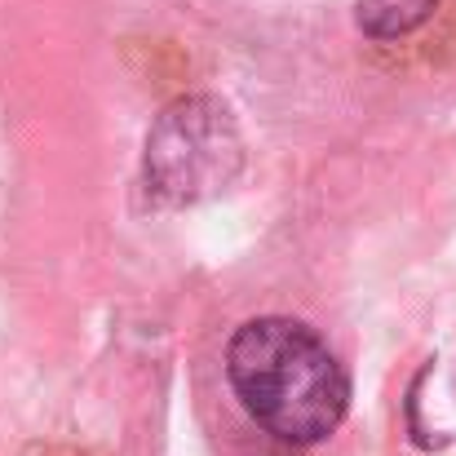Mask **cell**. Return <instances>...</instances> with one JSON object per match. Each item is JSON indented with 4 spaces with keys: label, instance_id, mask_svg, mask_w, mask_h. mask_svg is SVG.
I'll return each instance as SVG.
<instances>
[{
    "label": "cell",
    "instance_id": "cell-3",
    "mask_svg": "<svg viewBox=\"0 0 456 456\" xmlns=\"http://www.w3.org/2000/svg\"><path fill=\"white\" fill-rule=\"evenodd\" d=\"M439 0H359L354 4V22L368 40H403L412 31H421L435 18Z\"/></svg>",
    "mask_w": 456,
    "mask_h": 456
},
{
    "label": "cell",
    "instance_id": "cell-1",
    "mask_svg": "<svg viewBox=\"0 0 456 456\" xmlns=\"http://www.w3.org/2000/svg\"><path fill=\"white\" fill-rule=\"evenodd\" d=\"M226 377L244 412L293 448L323 444L350 408L341 359L302 319H248L226 346Z\"/></svg>",
    "mask_w": 456,
    "mask_h": 456
},
{
    "label": "cell",
    "instance_id": "cell-2",
    "mask_svg": "<svg viewBox=\"0 0 456 456\" xmlns=\"http://www.w3.org/2000/svg\"><path fill=\"white\" fill-rule=\"evenodd\" d=\"M240 129L226 102L195 94L159 111L147 138V191L159 204H195L240 173Z\"/></svg>",
    "mask_w": 456,
    "mask_h": 456
}]
</instances>
